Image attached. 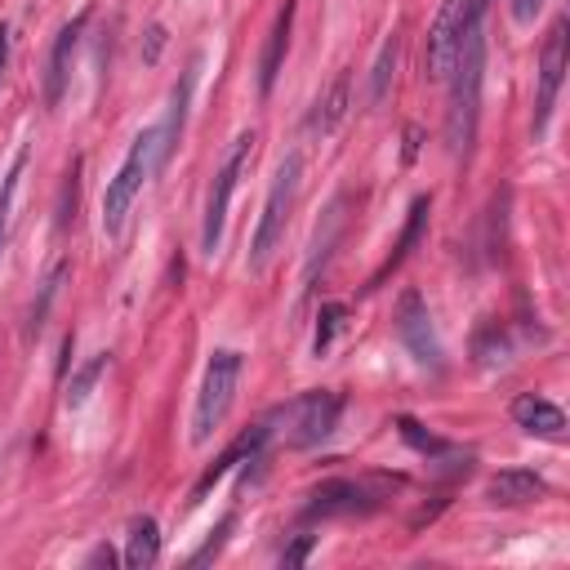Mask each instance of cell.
<instances>
[{"label":"cell","instance_id":"1","mask_svg":"<svg viewBox=\"0 0 570 570\" xmlns=\"http://www.w3.org/2000/svg\"><path fill=\"white\" fill-rule=\"evenodd\" d=\"M450 102H445V147L454 160L472 156L476 120H481V80H485V0H472L459 53L450 67Z\"/></svg>","mask_w":570,"mask_h":570},{"label":"cell","instance_id":"2","mask_svg":"<svg viewBox=\"0 0 570 570\" xmlns=\"http://www.w3.org/2000/svg\"><path fill=\"white\" fill-rule=\"evenodd\" d=\"M156 169H160V125L142 129V134L134 138L129 156L120 160V169L107 178V191H102V232H107V236H120V227H125V218H129V209H134L142 183H147Z\"/></svg>","mask_w":570,"mask_h":570},{"label":"cell","instance_id":"3","mask_svg":"<svg viewBox=\"0 0 570 570\" xmlns=\"http://www.w3.org/2000/svg\"><path fill=\"white\" fill-rule=\"evenodd\" d=\"M240 365H245V356L236 347H214L209 352L205 379H200V392H196V410H191V441L196 445H205L223 428V419H227V410L236 401Z\"/></svg>","mask_w":570,"mask_h":570},{"label":"cell","instance_id":"4","mask_svg":"<svg viewBox=\"0 0 570 570\" xmlns=\"http://www.w3.org/2000/svg\"><path fill=\"white\" fill-rule=\"evenodd\" d=\"M298 178H303V156L289 151L267 187V200H263V214H258V227H254V240H249V272H263L276 254V245L285 240V227H289V209H294V196H298Z\"/></svg>","mask_w":570,"mask_h":570},{"label":"cell","instance_id":"5","mask_svg":"<svg viewBox=\"0 0 570 570\" xmlns=\"http://www.w3.org/2000/svg\"><path fill=\"white\" fill-rule=\"evenodd\" d=\"M254 142H258L254 129L236 134V142L227 147V156H223V165H218V174H214V183H209V196H205V223H200V249H205V258H214L218 245H223V223H227L236 183H240V174L249 169Z\"/></svg>","mask_w":570,"mask_h":570},{"label":"cell","instance_id":"6","mask_svg":"<svg viewBox=\"0 0 570 570\" xmlns=\"http://www.w3.org/2000/svg\"><path fill=\"white\" fill-rule=\"evenodd\" d=\"M338 414H343V396L330 392V387H312V392L294 396L289 405H281L272 414V423H281L285 445L307 450V445H321L338 428Z\"/></svg>","mask_w":570,"mask_h":570},{"label":"cell","instance_id":"7","mask_svg":"<svg viewBox=\"0 0 570 570\" xmlns=\"http://www.w3.org/2000/svg\"><path fill=\"white\" fill-rule=\"evenodd\" d=\"M396 338L405 343V352L414 356V365L441 374L445 370V352H441V338L432 330V316H428V303L419 289H405L396 298Z\"/></svg>","mask_w":570,"mask_h":570},{"label":"cell","instance_id":"8","mask_svg":"<svg viewBox=\"0 0 570 570\" xmlns=\"http://www.w3.org/2000/svg\"><path fill=\"white\" fill-rule=\"evenodd\" d=\"M468 9H472V0H441L436 18L428 27V45H423L428 80H445L450 76L454 53H459V36H463V22H468Z\"/></svg>","mask_w":570,"mask_h":570},{"label":"cell","instance_id":"9","mask_svg":"<svg viewBox=\"0 0 570 570\" xmlns=\"http://www.w3.org/2000/svg\"><path fill=\"white\" fill-rule=\"evenodd\" d=\"M566 18H557L543 36V53H539V89H534V138L548 134V116L557 107L561 80H566Z\"/></svg>","mask_w":570,"mask_h":570},{"label":"cell","instance_id":"10","mask_svg":"<svg viewBox=\"0 0 570 570\" xmlns=\"http://www.w3.org/2000/svg\"><path fill=\"white\" fill-rule=\"evenodd\" d=\"M374 508H379V494L361 481H347V476L321 481L307 494V517H365Z\"/></svg>","mask_w":570,"mask_h":570},{"label":"cell","instance_id":"11","mask_svg":"<svg viewBox=\"0 0 570 570\" xmlns=\"http://www.w3.org/2000/svg\"><path fill=\"white\" fill-rule=\"evenodd\" d=\"M85 22H89V13H76V18L53 36V49H49V62H45V107H58V102H62V94H67L71 58H76V45H80Z\"/></svg>","mask_w":570,"mask_h":570},{"label":"cell","instance_id":"12","mask_svg":"<svg viewBox=\"0 0 570 570\" xmlns=\"http://www.w3.org/2000/svg\"><path fill=\"white\" fill-rule=\"evenodd\" d=\"M267 436H272V428H267V423H254L245 436H236V441H232V445H227V450H223V454H218V459H214V463L200 472V481L191 485V503H200V499L209 494V485H214V481H223V476H227V472H232L240 459H245V463H249V459H258Z\"/></svg>","mask_w":570,"mask_h":570},{"label":"cell","instance_id":"13","mask_svg":"<svg viewBox=\"0 0 570 570\" xmlns=\"http://www.w3.org/2000/svg\"><path fill=\"white\" fill-rule=\"evenodd\" d=\"M347 107H352V71H347V67H338V71H334V80L316 94L312 116H307V129H312L316 138H330V134L343 125Z\"/></svg>","mask_w":570,"mask_h":570},{"label":"cell","instance_id":"14","mask_svg":"<svg viewBox=\"0 0 570 570\" xmlns=\"http://www.w3.org/2000/svg\"><path fill=\"white\" fill-rule=\"evenodd\" d=\"M548 494V481L530 468H503L485 481V499L499 503V508H521V503H534Z\"/></svg>","mask_w":570,"mask_h":570},{"label":"cell","instance_id":"15","mask_svg":"<svg viewBox=\"0 0 570 570\" xmlns=\"http://www.w3.org/2000/svg\"><path fill=\"white\" fill-rule=\"evenodd\" d=\"M294 9H298V0H285V4L276 9L272 31H267V45H263V58H258V94H263V98L272 94V85H276L281 67H285V53H289V31H294Z\"/></svg>","mask_w":570,"mask_h":570},{"label":"cell","instance_id":"16","mask_svg":"<svg viewBox=\"0 0 570 570\" xmlns=\"http://www.w3.org/2000/svg\"><path fill=\"white\" fill-rule=\"evenodd\" d=\"M512 423L530 436H543V441H561L566 436V414L548 401V396H534V392H521L512 401Z\"/></svg>","mask_w":570,"mask_h":570},{"label":"cell","instance_id":"17","mask_svg":"<svg viewBox=\"0 0 570 570\" xmlns=\"http://www.w3.org/2000/svg\"><path fill=\"white\" fill-rule=\"evenodd\" d=\"M343 196L325 209V218L316 223V236H312V254H307V272H303V281L312 285L316 281V267H325V258H330V249H334V240H338V232H343Z\"/></svg>","mask_w":570,"mask_h":570},{"label":"cell","instance_id":"18","mask_svg":"<svg viewBox=\"0 0 570 570\" xmlns=\"http://www.w3.org/2000/svg\"><path fill=\"white\" fill-rule=\"evenodd\" d=\"M428 209H432V200L428 196H414V205H410V218H405V227H401V236H396V245H392V254H387V263L374 272V281H370V289L392 272V267H401L405 263V254H410V245L423 236V223H428Z\"/></svg>","mask_w":570,"mask_h":570},{"label":"cell","instance_id":"19","mask_svg":"<svg viewBox=\"0 0 570 570\" xmlns=\"http://www.w3.org/2000/svg\"><path fill=\"white\" fill-rule=\"evenodd\" d=\"M156 557H160V530H156V521H151V517H134V521H129L125 566H129V570H147V566H156Z\"/></svg>","mask_w":570,"mask_h":570},{"label":"cell","instance_id":"20","mask_svg":"<svg viewBox=\"0 0 570 570\" xmlns=\"http://www.w3.org/2000/svg\"><path fill=\"white\" fill-rule=\"evenodd\" d=\"M62 281H67V263L58 258V263L49 267V276L40 281V294L31 298V312H27V338H36V334L45 330V316H49V307H53V298H58Z\"/></svg>","mask_w":570,"mask_h":570},{"label":"cell","instance_id":"21","mask_svg":"<svg viewBox=\"0 0 570 570\" xmlns=\"http://www.w3.org/2000/svg\"><path fill=\"white\" fill-rule=\"evenodd\" d=\"M396 58H401V36H387L379 58H374V71H370V102H383L387 98V85L396 76Z\"/></svg>","mask_w":570,"mask_h":570},{"label":"cell","instance_id":"22","mask_svg":"<svg viewBox=\"0 0 570 570\" xmlns=\"http://www.w3.org/2000/svg\"><path fill=\"white\" fill-rule=\"evenodd\" d=\"M27 169V151L13 156V165L4 169L0 178V254H4V240H9V223H13V196H18V178Z\"/></svg>","mask_w":570,"mask_h":570},{"label":"cell","instance_id":"23","mask_svg":"<svg viewBox=\"0 0 570 570\" xmlns=\"http://www.w3.org/2000/svg\"><path fill=\"white\" fill-rule=\"evenodd\" d=\"M343 316H347L343 303H325V307H321V316H316V338H312V352H316V356L330 352V338H334V330L343 325Z\"/></svg>","mask_w":570,"mask_h":570},{"label":"cell","instance_id":"24","mask_svg":"<svg viewBox=\"0 0 570 570\" xmlns=\"http://www.w3.org/2000/svg\"><path fill=\"white\" fill-rule=\"evenodd\" d=\"M396 428H401V436H405L419 454H432V459H436V454H450V445H445L441 436H432L428 428H419L414 419H405V414H401V419H396Z\"/></svg>","mask_w":570,"mask_h":570},{"label":"cell","instance_id":"25","mask_svg":"<svg viewBox=\"0 0 570 570\" xmlns=\"http://www.w3.org/2000/svg\"><path fill=\"white\" fill-rule=\"evenodd\" d=\"M476 356H481V365H503L508 361V334L494 325V330H485L481 338H476Z\"/></svg>","mask_w":570,"mask_h":570},{"label":"cell","instance_id":"26","mask_svg":"<svg viewBox=\"0 0 570 570\" xmlns=\"http://www.w3.org/2000/svg\"><path fill=\"white\" fill-rule=\"evenodd\" d=\"M102 365H107V352H102V356H94V361L80 370V379H76V383H71V392H67V405H71V410H76V405H85V396H89L94 379L102 374Z\"/></svg>","mask_w":570,"mask_h":570},{"label":"cell","instance_id":"27","mask_svg":"<svg viewBox=\"0 0 570 570\" xmlns=\"http://www.w3.org/2000/svg\"><path fill=\"white\" fill-rule=\"evenodd\" d=\"M227 530H232V517H223V521H218V530H209V539H205V543L191 552V566H205V561H209V557L223 548V534H227Z\"/></svg>","mask_w":570,"mask_h":570},{"label":"cell","instance_id":"28","mask_svg":"<svg viewBox=\"0 0 570 570\" xmlns=\"http://www.w3.org/2000/svg\"><path fill=\"white\" fill-rule=\"evenodd\" d=\"M539 9H543V0H512V22L517 27H530L539 18Z\"/></svg>","mask_w":570,"mask_h":570},{"label":"cell","instance_id":"29","mask_svg":"<svg viewBox=\"0 0 570 570\" xmlns=\"http://www.w3.org/2000/svg\"><path fill=\"white\" fill-rule=\"evenodd\" d=\"M307 552H312V534H298V539L281 552V561H285V566H298V561H307Z\"/></svg>","mask_w":570,"mask_h":570},{"label":"cell","instance_id":"30","mask_svg":"<svg viewBox=\"0 0 570 570\" xmlns=\"http://www.w3.org/2000/svg\"><path fill=\"white\" fill-rule=\"evenodd\" d=\"M111 561H116L111 548H94V552H89V566H111Z\"/></svg>","mask_w":570,"mask_h":570},{"label":"cell","instance_id":"31","mask_svg":"<svg viewBox=\"0 0 570 570\" xmlns=\"http://www.w3.org/2000/svg\"><path fill=\"white\" fill-rule=\"evenodd\" d=\"M414 151H419V129L410 125V129H405V160H414Z\"/></svg>","mask_w":570,"mask_h":570},{"label":"cell","instance_id":"32","mask_svg":"<svg viewBox=\"0 0 570 570\" xmlns=\"http://www.w3.org/2000/svg\"><path fill=\"white\" fill-rule=\"evenodd\" d=\"M4 62H9V27L0 22V76H4Z\"/></svg>","mask_w":570,"mask_h":570}]
</instances>
